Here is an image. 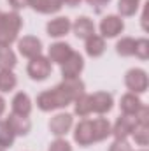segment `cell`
I'll list each match as a JSON object with an SVG mask.
<instances>
[{
    "mask_svg": "<svg viewBox=\"0 0 149 151\" xmlns=\"http://www.w3.org/2000/svg\"><path fill=\"white\" fill-rule=\"evenodd\" d=\"M84 93V83L77 79H63L60 84H56L53 90L42 91L37 97V107L44 113L63 109L69 104H72L79 95Z\"/></svg>",
    "mask_w": 149,
    "mask_h": 151,
    "instance_id": "6da1fadb",
    "label": "cell"
},
{
    "mask_svg": "<svg viewBox=\"0 0 149 151\" xmlns=\"http://www.w3.org/2000/svg\"><path fill=\"white\" fill-rule=\"evenodd\" d=\"M23 19L16 11L12 12L0 11V47H11V44L18 39Z\"/></svg>",
    "mask_w": 149,
    "mask_h": 151,
    "instance_id": "7a4b0ae2",
    "label": "cell"
},
{
    "mask_svg": "<svg viewBox=\"0 0 149 151\" xmlns=\"http://www.w3.org/2000/svg\"><path fill=\"white\" fill-rule=\"evenodd\" d=\"M51 62L47 56H42L39 55L35 58H30L28 62V67H27V72L28 76L34 79V81H44L51 76Z\"/></svg>",
    "mask_w": 149,
    "mask_h": 151,
    "instance_id": "3957f363",
    "label": "cell"
},
{
    "mask_svg": "<svg viewBox=\"0 0 149 151\" xmlns=\"http://www.w3.org/2000/svg\"><path fill=\"white\" fill-rule=\"evenodd\" d=\"M125 84L132 93H144L148 90L149 79L146 70L142 69H130L125 76Z\"/></svg>",
    "mask_w": 149,
    "mask_h": 151,
    "instance_id": "277c9868",
    "label": "cell"
},
{
    "mask_svg": "<svg viewBox=\"0 0 149 151\" xmlns=\"http://www.w3.org/2000/svg\"><path fill=\"white\" fill-rule=\"evenodd\" d=\"M82 69H84V58L79 53L72 51L70 56L62 63V76L63 79H77Z\"/></svg>",
    "mask_w": 149,
    "mask_h": 151,
    "instance_id": "5b68a950",
    "label": "cell"
},
{
    "mask_svg": "<svg viewBox=\"0 0 149 151\" xmlns=\"http://www.w3.org/2000/svg\"><path fill=\"white\" fill-rule=\"evenodd\" d=\"M135 125H137L135 116H132V114H121L116 119L114 127L111 128V134L114 135V139H126L132 134V130L135 128Z\"/></svg>",
    "mask_w": 149,
    "mask_h": 151,
    "instance_id": "8992f818",
    "label": "cell"
},
{
    "mask_svg": "<svg viewBox=\"0 0 149 151\" xmlns=\"http://www.w3.org/2000/svg\"><path fill=\"white\" fill-rule=\"evenodd\" d=\"M125 28V23L121 19V16H116V14H109L105 16L102 21H100V34L102 37H107V39H112V37H117Z\"/></svg>",
    "mask_w": 149,
    "mask_h": 151,
    "instance_id": "52a82bcc",
    "label": "cell"
},
{
    "mask_svg": "<svg viewBox=\"0 0 149 151\" xmlns=\"http://www.w3.org/2000/svg\"><path fill=\"white\" fill-rule=\"evenodd\" d=\"M72 125H74V118H72V114L60 113V114H56V116L51 118V121H49V130H51L53 135H56V137H63V135H67V132L72 128Z\"/></svg>",
    "mask_w": 149,
    "mask_h": 151,
    "instance_id": "ba28073f",
    "label": "cell"
},
{
    "mask_svg": "<svg viewBox=\"0 0 149 151\" xmlns=\"http://www.w3.org/2000/svg\"><path fill=\"white\" fill-rule=\"evenodd\" d=\"M18 49L25 58H35L42 53V40L35 35H25L18 40Z\"/></svg>",
    "mask_w": 149,
    "mask_h": 151,
    "instance_id": "9c48e42d",
    "label": "cell"
},
{
    "mask_svg": "<svg viewBox=\"0 0 149 151\" xmlns=\"http://www.w3.org/2000/svg\"><path fill=\"white\" fill-rule=\"evenodd\" d=\"M74 141L79 144V146H90V144L95 142V137H93V123H91V119H82V121L75 127Z\"/></svg>",
    "mask_w": 149,
    "mask_h": 151,
    "instance_id": "30bf717a",
    "label": "cell"
},
{
    "mask_svg": "<svg viewBox=\"0 0 149 151\" xmlns=\"http://www.w3.org/2000/svg\"><path fill=\"white\" fill-rule=\"evenodd\" d=\"M46 30H47V35L49 37H63V35H67L70 30H72V23H70V19L67 18V16H60V18H54V19H51L47 25H46Z\"/></svg>",
    "mask_w": 149,
    "mask_h": 151,
    "instance_id": "8fae6325",
    "label": "cell"
},
{
    "mask_svg": "<svg viewBox=\"0 0 149 151\" xmlns=\"http://www.w3.org/2000/svg\"><path fill=\"white\" fill-rule=\"evenodd\" d=\"M5 123L9 125V128L14 135H27L32 130V121L28 119V116H19V114L11 113L7 116Z\"/></svg>",
    "mask_w": 149,
    "mask_h": 151,
    "instance_id": "7c38bea8",
    "label": "cell"
},
{
    "mask_svg": "<svg viewBox=\"0 0 149 151\" xmlns=\"http://www.w3.org/2000/svg\"><path fill=\"white\" fill-rule=\"evenodd\" d=\"M72 53V47L67 44V42H54L49 46V51H47V58L49 62H54L58 65H62Z\"/></svg>",
    "mask_w": 149,
    "mask_h": 151,
    "instance_id": "4fadbf2b",
    "label": "cell"
},
{
    "mask_svg": "<svg viewBox=\"0 0 149 151\" xmlns=\"http://www.w3.org/2000/svg\"><path fill=\"white\" fill-rule=\"evenodd\" d=\"M112 104H114V99L107 91H97L95 95H91V106H93V111L97 114L109 113L112 109Z\"/></svg>",
    "mask_w": 149,
    "mask_h": 151,
    "instance_id": "5bb4252c",
    "label": "cell"
},
{
    "mask_svg": "<svg viewBox=\"0 0 149 151\" xmlns=\"http://www.w3.org/2000/svg\"><path fill=\"white\" fill-rule=\"evenodd\" d=\"M72 30H74L75 37L81 39V40H86L88 37H91L95 34V23L88 18V16H81L77 18L72 25Z\"/></svg>",
    "mask_w": 149,
    "mask_h": 151,
    "instance_id": "9a60e30c",
    "label": "cell"
},
{
    "mask_svg": "<svg viewBox=\"0 0 149 151\" xmlns=\"http://www.w3.org/2000/svg\"><path fill=\"white\" fill-rule=\"evenodd\" d=\"M142 106H144L142 100L137 97V93H132V91L125 93L121 97V102H119V107H121L123 114H132V116H135V114L139 113V109Z\"/></svg>",
    "mask_w": 149,
    "mask_h": 151,
    "instance_id": "2e32d148",
    "label": "cell"
},
{
    "mask_svg": "<svg viewBox=\"0 0 149 151\" xmlns=\"http://www.w3.org/2000/svg\"><path fill=\"white\" fill-rule=\"evenodd\" d=\"M11 106H12V113L14 114L30 116V113H32V100H30V97H28L27 93H23V91H19V93L14 95Z\"/></svg>",
    "mask_w": 149,
    "mask_h": 151,
    "instance_id": "e0dca14e",
    "label": "cell"
},
{
    "mask_svg": "<svg viewBox=\"0 0 149 151\" xmlns=\"http://www.w3.org/2000/svg\"><path fill=\"white\" fill-rule=\"evenodd\" d=\"M84 42H86L84 47H86V55H88V56H91V58H98V56L104 55V51H105V40H104L102 35L93 34L91 37H88Z\"/></svg>",
    "mask_w": 149,
    "mask_h": 151,
    "instance_id": "ac0fdd59",
    "label": "cell"
},
{
    "mask_svg": "<svg viewBox=\"0 0 149 151\" xmlns=\"http://www.w3.org/2000/svg\"><path fill=\"white\" fill-rule=\"evenodd\" d=\"M30 5L34 11L40 14H54L63 7L62 0H30Z\"/></svg>",
    "mask_w": 149,
    "mask_h": 151,
    "instance_id": "d6986e66",
    "label": "cell"
},
{
    "mask_svg": "<svg viewBox=\"0 0 149 151\" xmlns=\"http://www.w3.org/2000/svg\"><path fill=\"white\" fill-rule=\"evenodd\" d=\"M91 123H93V137H95V142L105 141V139L111 135L112 127L105 118H97V119H93Z\"/></svg>",
    "mask_w": 149,
    "mask_h": 151,
    "instance_id": "ffe728a7",
    "label": "cell"
},
{
    "mask_svg": "<svg viewBox=\"0 0 149 151\" xmlns=\"http://www.w3.org/2000/svg\"><path fill=\"white\" fill-rule=\"evenodd\" d=\"M74 113L81 118H86L90 113H93V106H91V95H79L74 100Z\"/></svg>",
    "mask_w": 149,
    "mask_h": 151,
    "instance_id": "44dd1931",
    "label": "cell"
},
{
    "mask_svg": "<svg viewBox=\"0 0 149 151\" xmlns=\"http://www.w3.org/2000/svg\"><path fill=\"white\" fill-rule=\"evenodd\" d=\"M16 63L14 51L11 47H0V70H12Z\"/></svg>",
    "mask_w": 149,
    "mask_h": 151,
    "instance_id": "7402d4cb",
    "label": "cell"
},
{
    "mask_svg": "<svg viewBox=\"0 0 149 151\" xmlns=\"http://www.w3.org/2000/svg\"><path fill=\"white\" fill-rule=\"evenodd\" d=\"M116 53L119 56H133L135 55V39L123 37L116 44Z\"/></svg>",
    "mask_w": 149,
    "mask_h": 151,
    "instance_id": "603a6c76",
    "label": "cell"
},
{
    "mask_svg": "<svg viewBox=\"0 0 149 151\" xmlns=\"http://www.w3.org/2000/svg\"><path fill=\"white\" fill-rule=\"evenodd\" d=\"M16 84H18V79L12 70H0V91L2 93L14 90Z\"/></svg>",
    "mask_w": 149,
    "mask_h": 151,
    "instance_id": "cb8c5ba5",
    "label": "cell"
},
{
    "mask_svg": "<svg viewBox=\"0 0 149 151\" xmlns=\"http://www.w3.org/2000/svg\"><path fill=\"white\" fill-rule=\"evenodd\" d=\"M130 135H133V139H135L137 144L148 146V142H149V125H140V123H137Z\"/></svg>",
    "mask_w": 149,
    "mask_h": 151,
    "instance_id": "d4e9b609",
    "label": "cell"
},
{
    "mask_svg": "<svg viewBox=\"0 0 149 151\" xmlns=\"http://www.w3.org/2000/svg\"><path fill=\"white\" fill-rule=\"evenodd\" d=\"M14 134L11 132V128H9V125L5 123V121H0V148H11L12 144H14Z\"/></svg>",
    "mask_w": 149,
    "mask_h": 151,
    "instance_id": "484cf974",
    "label": "cell"
},
{
    "mask_svg": "<svg viewBox=\"0 0 149 151\" xmlns=\"http://www.w3.org/2000/svg\"><path fill=\"white\" fill-rule=\"evenodd\" d=\"M140 0H119L117 2V11L121 16H133L139 9Z\"/></svg>",
    "mask_w": 149,
    "mask_h": 151,
    "instance_id": "4316f807",
    "label": "cell"
},
{
    "mask_svg": "<svg viewBox=\"0 0 149 151\" xmlns=\"http://www.w3.org/2000/svg\"><path fill=\"white\" fill-rule=\"evenodd\" d=\"M135 56L140 60L149 58V40L148 39H137L135 40Z\"/></svg>",
    "mask_w": 149,
    "mask_h": 151,
    "instance_id": "83f0119b",
    "label": "cell"
},
{
    "mask_svg": "<svg viewBox=\"0 0 149 151\" xmlns=\"http://www.w3.org/2000/svg\"><path fill=\"white\" fill-rule=\"evenodd\" d=\"M49 151H72V146H70L65 139L58 137L56 141H53V142L49 144Z\"/></svg>",
    "mask_w": 149,
    "mask_h": 151,
    "instance_id": "f1b7e54d",
    "label": "cell"
},
{
    "mask_svg": "<svg viewBox=\"0 0 149 151\" xmlns=\"http://www.w3.org/2000/svg\"><path fill=\"white\" fill-rule=\"evenodd\" d=\"M109 151H132V148L126 139H114V142L109 146Z\"/></svg>",
    "mask_w": 149,
    "mask_h": 151,
    "instance_id": "f546056e",
    "label": "cell"
},
{
    "mask_svg": "<svg viewBox=\"0 0 149 151\" xmlns=\"http://www.w3.org/2000/svg\"><path fill=\"white\" fill-rule=\"evenodd\" d=\"M135 119H137V123H140V125H149V107L148 106H142V107L139 109V113L135 114Z\"/></svg>",
    "mask_w": 149,
    "mask_h": 151,
    "instance_id": "4dcf8cb0",
    "label": "cell"
},
{
    "mask_svg": "<svg viewBox=\"0 0 149 151\" xmlns=\"http://www.w3.org/2000/svg\"><path fill=\"white\" fill-rule=\"evenodd\" d=\"M9 5H12V9H23L27 5H30V0H9Z\"/></svg>",
    "mask_w": 149,
    "mask_h": 151,
    "instance_id": "1f68e13d",
    "label": "cell"
},
{
    "mask_svg": "<svg viewBox=\"0 0 149 151\" xmlns=\"http://www.w3.org/2000/svg\"><path fill=\"white\" fill-rule=\"evenodd\" d=\"M86 2H88L90 5H95V7H98V9H100L102 5H105V4H109L111 0H86Z\"/></svg>",
    "mask_w": 149,
    "mask_h": 151,
    "instance_id": "d6a6232c",
    "label": "cell"
},
{
    "mask_svg": "<svg viewBox=\"0 0 149 151\" xmlns=\"http://www.w3.org/2000/svg\"><path fill=\"white\" fill-rule=\"evenodd\" d=\"M65 5H69V7H75V5H79L81 4V0H62Z\"/></svg>",
    "mask_w": 149,
    "mask_h": 151,
    "instance_id": "836d02e7",
    "label": "cell"
},
{
    "mask_svg": "<svg viewBox=\"0 0 149 151\" xmlns=\"http://www.w3.org/2000/svg\"><path fill=\"white\" fill-rule=\"evenodd\" d=\"M4 111H5V100H4V97H0V116L4 114Z\"/></svg>",
    "mask_w": 149,
    "mask_h": 151,
    "instance_id": "e575fe53",
    "label": "cell"
},
{
    "mask_svg": "<svg viewBox=\"0 0 149 151\" xmlns=\"http://www.w3.org/2000/svg\"><path fill=\"white\" fill-rule=\"evenodd\" d=\"M0 151H5V150H4V148H0Z\"/></svg>",
    "mask_w": 149,
    "mask_h": 151,
    "instance_id": "d590c367",
    "label": "cell"
},
{
    "mask_svg": "<svg viewBox=\"0 0 149 151\" xmlns=\"http://www.w3.org/2000/svg\"><path fill=\"white\" fill-rule=\"evenodd\" d=\"M142 151H146V150H142Z\"/></svg>",
    "mask_w": 149,
    "mask_h": 151,
    "instance_id": "8d00e7d4",
    "label": "cell"
}]
</instances>
